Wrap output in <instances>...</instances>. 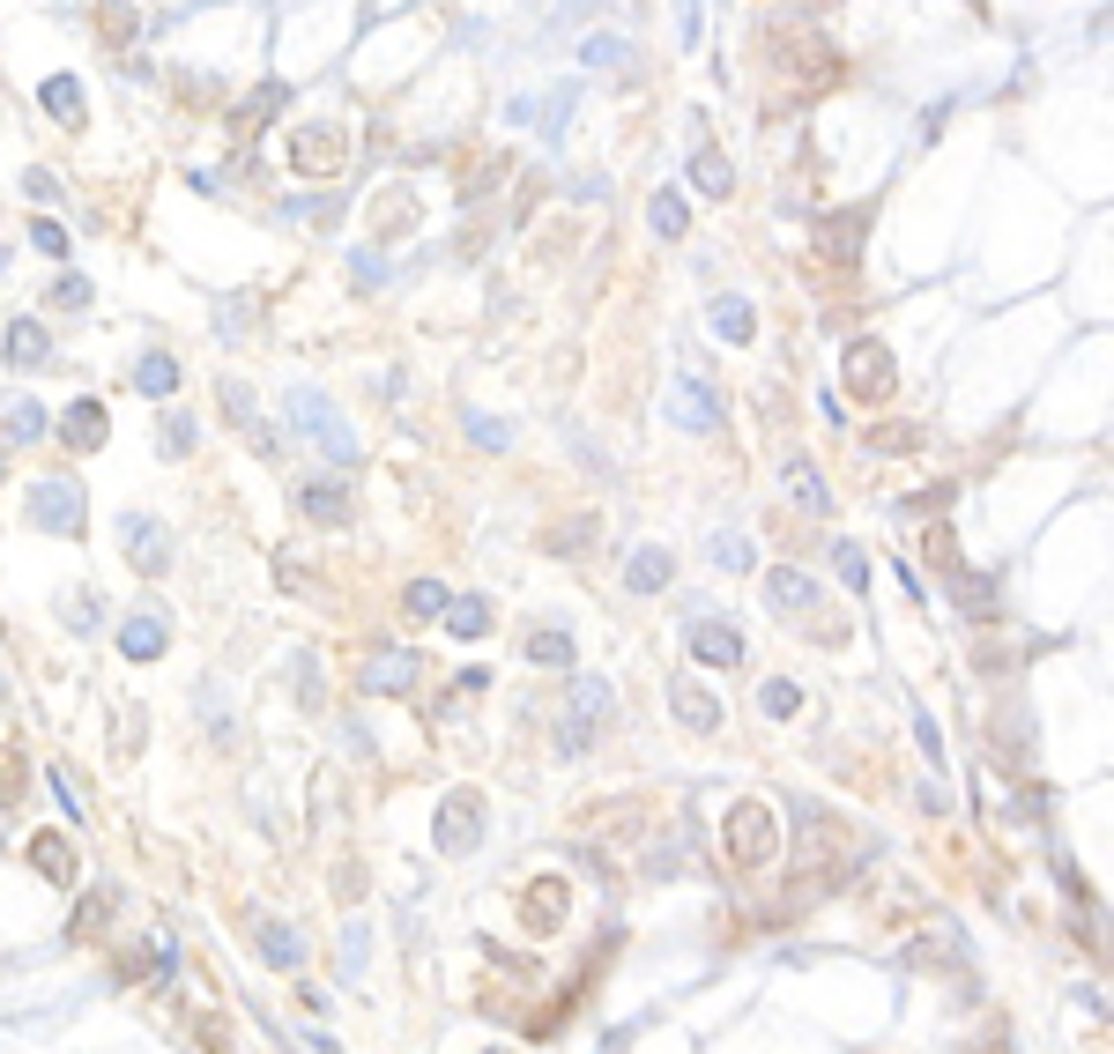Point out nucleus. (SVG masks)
I'll list each match as a JSON object with an SVG mask.
<instances>
[{"instance_id":"nucleus-34","label":"nucleus","mask_w":1114,"mask_h":1054,"mask_svg":"<svg viewBox=\"0 0 1114 1054\" xmlns=\"http://www.w3.org/2000/svg\"><path fill=\"white\" fill-rule=\"evenodd\" d=\"M52 313H90V275H60L52 283Z\"/></svg>"},{"instance_id":"nucleus-8","label":"nucleus","mask_w":1114,"mask_h":1054,"mask_svg":"<svg viewBox=\"0 0 1114 1054\" xmlns=\"http://www.w3.org/2000/svg\"><path fill=\"white\" fill-rule=\"evenodd\" d=\"M869 216H877V201H855V208H832V216L817 223V246L832 253V260H855V253H862V231H869Z\"/></svg>"},{"instance_id":"nucleus-19","label":"nucleus","mask_w":1114,"mask_h":1054,"mask_svg":"<svg viewBox=\"0 0 1114 1054\" xmlns=\"http://www.w3.org/2000/svg\"><path fill=\"white\" fill-rule=\"evenodd\" d=\"M45 431V409L30 401V393H16V401H0V446H30Z\"/></svg>"},{"instance_id":"nucleus-15","label":"nucleus","mask_w":1114,"mask_h":1054,"mask_svg":"<svg viewBox=\"0 0 1114 1054\" xmlns=\"http://www.w3.org/2000/svg\"><path fill=\"white\" fill-rule=\"evenodd\" d=\"M0 342H8V365H16V371H45L52 365V342H45V327H38V319H8V335H0Z\"/></svg>"},{"instance_id":"nucleus-33","label":"nucleus","mask_w":1114,"mask_h":1054,"mask_svg":"<svg viewBox=\"0 0 1114 1054\" xmlns=\"http://www.w3.org/2000/svg\"><path fill=\"white\" fill-rule=\"evenodd\" d=\"M194 446H201V423L186 417V409H172V417H164V453L178 461V453H194Z\"/></svg>"},{"instance_id":"nucleus-30","label":"nucleus","mask_w":1114,"mask_h":1054,"mask_svg":"<svg viewBox=\"0 0 1114 1054\" xmlns=\"http://www.w3.org/2000/svg\"><path fill=\"white\" fill-rule=\"evenodd\" d=\"M38 98H45V112H52V120H82V82H74V74H45V90H38Z\"/></svg>"},{"instance_id":"nucleus-36","label":"nucleus","mask_w":1114,"mask_h":1054,"mask_svg":"<svg viewBox=\"0 0 1114 1054\" xmlns=\"http://www.w3.org/2000/svg\"><path fill=\"white\" fill-rule=\"evenodd\" d=\"M624 52H632L624 38H602V30H594L587 45H580V60H587V68H624Z\"/></svg>"},{"instance_id":"nucleus-44","label":"nucleus","mask_w":1114,"mask_h":1054,"mask_svg":"<svg viewBox=\"0 0 1114 1054\" xmlns=\"http://www.w3.org/2000/svg\"><path fill=\"white\" fill-rule=\"evenodd\" d=\"M349 283H387V260H379V253H357V260H349Z\"/></svg>"},{"instance_id":"nucleus-4","label":"nucleus","mask_w":1114,"mask_h":1054,"mask_svg":"<svg viewBox=\"0 0 1114 1054\" xmlns=\"http://www.w3.org/2000/svg\"><path fill=\"white\" fill-rule=\"evenodd\" d=\"M30 528H45V535H82V483L74 475H45V483H30Z\"/></svg>"},{"instance_id":"nucleus-1","label":"nucleus","mask_w":1114,"mask_h":1054,"mask_svg":"<svg viewBox=\"0 0 1114 1054\" xmlns=\"http://www.w3.org/2000/svg\"><path fill=\"white\" fill-rule=\"evenodd\" d=\"M283 409H290V431L305 446H320L335 468H357V439H349V423L335 417V401H327L320 387H290V393H283Z\"/></svg>"},{"instance_id":"nucleus-9","label":"nucleus","mask_w":1114,"mask_h":1054,"mask_svg":"<svg viewBox=\"0 0 1114 1054\" xmlns=\"http://www.w3.org/2000/svg\"><path fill=\"white\" fill-rule=\"evenodd\" d=\"M750 646H743V632L736 624H714V616H692V662H706V668H736Z\"/></svg>"},{"instance_id":"nucleus-35","label":"nucleus","mask_w":1114,"mask_h":1054,"mask_svg":"<svg viewBox=\"0 0 1114 1054\" xmlns=\"http://www.w3.org/2000/svg\"><path fill=\"white\" fill-rule=\"evenodd\" d=\"M98 30L112 38V45H126V38H134V8H126V0H104V8H98Z\"/></svg>"},{"instance_id":"nucleus-13","label":"nucleus","mask_w":1114,"mask_h":1054,"mask_svg":"<svg viewBox=\"0 0 1114 1054\" xmlns=\"http://www.w3.org/2000/svg\"><path fill=\"white\" fill-rule=\"evenodd\" d=\"M357 676H365V690H409L417 684V646H387V654H371Z\"/></svg>"},{"instance_id":"nucleus-29","label":"nucleus","mask_w":1114,"mask_h":1054,"mask_svg":"<svg viewBox=\"0 0 1114 1054\" xmlns=\"http://www.w3.org/2000/svg\"><path fill=\"white\" fill-rule=\"evenodd\" d=\"M646 223H654L662 238H684V223H692V208H684V194H676V186H662V194L646 201Z\"/></svg>"},{"instance_id":"nucleus-40","label":"nucleus","mask_w":1114,"mask_h":1054,"mask_svg":"<svg viewBox=\"0 0 1114 1054\" xmlns=\"http://www.w3.org/2000/svg\"><path fill=\"white\" fill-rule=\"evenodd\" d=\"M959 610H973V616H989V610H995V594H989V580H981V572H973V580L959 572Z\"/></svg>"},{"instance_id":"nucleus-42","label":"nucleus","mask_w":1114,"mask_h":1054,"mask_svg":"<svg viewBox=\"0 0 1114 1054\" xmlns=\"http://www.w3.org/2000/svg\"><path fill=\"white\" fill-rule=\"evenodd\" d=\"M469 439H476V446H513V423H498V417H469Z\"/></svg>"},{"instance_id":"nucleus-2","label":"nucleus","mask_w":1114,"mask_h":1054,"mask_svg":"<svg viewBox=\"0 0 1114 1054\" xmlns=\"http://www.w3.org/2000/svg\"><path fill=\"white\" fill-rule=\"evenodd\" d=\"M773 68L788 74L795 90H832V82L847 74V60L825 45L817 30H773Z\"/></svg>"},{"instance_id":"nucleus-46","label":"nucleus","mask_w":1114,"mask_h":1054,"mask_svg":"<svg viewBox=\"0 0 1114 1054\" xmlns=\"http://www.w3.org/2000/svg\"><path fill=\"white\" fill-rule=\"evenodd\" d=\"M98 602H90V594H82V602H68V624H74V632H98Z\"/></svg>"},{"instance_id":"nucleus-11","label":"nucleus","mask_w":1114,"mask_h":1054,"mask_svg":"<svg viewBox=\"0 0 1114 1054\" xmlns=\"http://www.w3.org/2000/svg\"><path fill=\"white\" fill-rule=\"evenodd\" d=\"M120 528H126V557L142 564V572H164V564H172V542H164V528L149 513H126Z\"/></svg>"},{"instance_id":"nucleus-50","label":"nucleus","mask_w":1114,"mask_h":1054,"mask_svg":"<svg viewBox=\"0 0 1114 1054\" xmlns=\"http://www.w3.org/2000/svg\"><path fill=\"white\" fill-rule=\"evenodd\" d=\"M0 475H8V461H0Z\"/></svg>"},{"instance_id":"nucleus-48","label":"nucleus","mask_w":1114,"mask_h":1054,"mask_svg":"<svg viewBox=\"0 0 1114 1054\" xmlns=\"http://www.w3.org/2000/svg\"><path fill=\"white\" fill-rule=\"evenodd\" d=\"M803 8H832V0H803Z\"/></svg>"},{"instance_id":"nucleus-39","label":"nucleus","mask_w":1114,"mask_h":1054,"mask_svg":"<svg viewBox=\"0 0 1114 1054\" xmlns=\"http://www.w3.org/2000/svg\"><path fill=\"white\" fill-rule=\"evenodd\" d=\"M409 616H446V587H439V580H417V587H409Z\"/></svg>"},{"instance_id":"nucleus-49","label":"nucleus","mask_w":1114,"mask_h":1054,"mask_svg":"<svg viewBox=\"0 0 1114 1054\" xmlns=\"http://www.w3.org/2000/svg\"><path fill=\"white\" fill-rule=\"evenodd\" d=\"M0 268H8V253H0Z\"/></svg>"},{"instance_id":"nucleus-43","label":"nucleus","mask_w":1114,"mask_h":1054,"mask_svg":"<svg viewBox=\"0 0 1114 1054\" xmlns=\"http://www.w3.org/2000/svg\"><path fill=\"white\" fill-rule=\"evenodd\" d=\"M877 446H885V453H907V446H921V431H914V423H885Z\"/></svg>"},{"instance_id":"nucleus-21","label":"nucleus","mask_w":1114,"mask_h":1054,"mask_svg":"<svg viewBox=\"0 0 1114 1054\" xmlns=\"http://www.w3.org/2000/svg\"><path fill=\"white\" fill-rule=\"evenodd\" d=\"M134 387H142L149 401H164V393L178 387V357H172V349H149L142 365H134Z\"/></svg>"},{"instance_id":"nucleus-24","label":"nucleus","mask_w":1114,"mask_h":1054,"mask_svg":"<svg viewBox=\"0 0 1114 1054\" xmlns=\"http://www.w3.org/2000/svg\"><path fill=\"white\" fill-rule=\"evenodd\" d=\"M446 632H453V638H483V632H491V602H483V594L446 602Z\"/></svg>"},{"instance_id":"nucleus-47","label":"nucleus","mask_w":1114,"mask_h":1054,"mask_svg":"<svg viewBox=\"0 0 1114 1054\" xmlns=\"http://www.w3.org/2000/svg\"><path fill=\"white\" fill-rule=\"evenodd\" d=\"M565 112H572V90H558V98H550V120H543V126H550V142L565 134Z\"/></svg>"},{"instance_id":"nucleus-31","label":"nucleus","mask_w":1114,"mask_h":1054,"mask_svg":"<svg viewBox=\"0 0 1114 1054\" xmlns=\"http://www.w3.org/2000/svg\"><path fill=\"white\" fill-rule=\"evenodd\" d=\"M706 557H714L720 572H750V542H743V535H728V528H720V535H706Z\"/></svg>"},{"instance_id":"nucleus-26","label":"nucleus","mask_w":1114,"mask_h":1054,"mask_svg":"<svg viewBox=\"0 0 1114 1054\" xmlns=\"http://www.w3.org/2000/svg\"><path fill=\"white\" fill-rule=\"evenodd\" d=\"M766 602H773L780 616H803L817 594H810V580H803V572H773V580H766Z\"/></svg>"},{"instance_id":"nucleus-41","label":"nucleus","mask_w":1114,"mask_h":1054,"mask_svg":"<svg viewBox=\"0 0 1114 1054\" xmlns=\"http://www.w3.org/2000/svg\"><path fill=\"white\" fill-rule=\"evenodd\" d=\"M30 246H38V253H52V260H60V253H68V231H60V223H52V216H38V223H30Z\"/></svg>"},{"instance_id":"nucleus-38","label":"nucleus","mask_w":1114,"mask_h":1054,"mask_svg":"<svg viewBox=\"0 0 1114 1054\" xmlns=\"http://www.w3.org/2000/svg\"><path fill=\"white\" fill-rule=\"evenodd\" d=\"M758 706H766L773 720H788V713H803V690H795V684H766V690H758Z\"/></svg>"},{"instance_id":"nucleus-10","label":"nucleus","mask_w":1114,"mask_h":1054,"mask_svg":"<svg viewBox=\"0 0 1114 1054\" xmlns=\"http://www.w3.org/2000/svg\"><path fill=\"white\" fill-rule=\"evenodd\" d=\"M164 646H172V624H164V610H134V616L120 624V654H126V662H156Z\"/></svg>"},{"instance_id":"nucleus-20","label":"nucleus","mask_w":1114,"mask_h":1054,"mask_svg":"<svg viewBox=\"0 0 1114 1054\" xmlns=\"http://www.w3.org/2000/svg\"><path fill=\"white\" fill-rule=\"evenodd\" d=\"M469 817H476V795H446V809H439V847H446V855H469V847H476Z\"/></svg>"},{"instance_id":"nucleus-37","label":"nucleus","mask_w":1114,"mask_h":1054,"mask_svg":"<svg viewBox=\"0 0 1114 1054\" xmlns=\"http://www.w3.org/2000/svg\"><path fill=\"white\" fill-rule=\"evenodd\" d=\"M832 564H840V580H847V587H855V594L869 587V557H862V550H855V542H832Z\"/></svg>"},{"instance_id":"nucleus-16","label":"nucleus","mask_w":1114,"mask_h":1054,"mask_svg":"<svg viewBox=\"0 0 1114 1054\" xmlns=\"http://www.w3.org/2000/svg\"><path fill=\"white\" fill-rule=\"evenodd\" d=\"M668 706H676V720H684V728H698V736H714V728H720V706L692 684V676H676V684H668Z\"/></svg>"},{"instance_id":"nucleus-23","label":"nucleus","mask_w":1114,"mask_h":1054,"mask_svg":"<svg viewBox=\"0 0 1114 1054\" xmlns=\"http://www.w3.org/2000/svg\"><path fill=\"white\" fill-rule=\"evenodd\" d=\"M766 855H773L766 809H736V861H766Z\"/></svg>"},{"instance_id":"nucleus-25","label":"nucleus","mask_w":1114,"mask_h":1054,"mask_svg":"<svg viewBox=\"0 0 1114 1054\" xmlns=\"http://www.w3.org/2000/svg\"><path fill=\"white\" fill-rule=\"evenodd\" d=\"M780 483H788V498L803 505V513H825V505H832V498H825V483H817V468H810V461H788V468H780Z\"/></svg>"},{"instance_id":"nucleus-45","label":"nucleus","mask_w":1114,"mask_h":1054,"mask_svg":"<svg viewBox=\"0 0 1114 1054\" xmlns=\"http://www.w3.org/2000/svg\"><path fill=\"white\" fill-rule=\"evenodd\" d=\"M223 401H231V417H238V423H253V393H246V379H223Z\"/></svg>"},{"instance_id":"nucleus-22","label":"nucleus","mask_w":1114,"mask_h":1054,"mask_svg":"<svg viewBox=\"0 0 1114 1054\" xmlns=\"http://www.w3.org/2000/svg\"><path fill=\"white\" fill-rule=\"evenodd\" d=\"M692 186H698V194H714V201H728L736 172H728V156H720V149H706V142H698V156H692Z\"/></svg>"},{"instance_id":"nucleus-27","label":"nucleus","mask_w":1114,"mask_h":1054,"mask_svg":"<svg viewBox=\"0 0 1114 1054\" xmlns=\"http://www.w3.org/2000/svg\"><path fill=\"white\" fill-rule=\"evenodd\" d=\"M528 662L572 668V632H565V624H543V632H528Z\"/></svg>"},{"instance_id":"nucleus-7","label":"nucleus","mask_w":1114,"mask_h":1054,"mask_svg":"<svg viewBox=\"0 0 1114 1054\" xmlns=\"http://www.w3.org/2000/svg\"><path fill=\"white\" fill-rule=\"evenodd\" d=\"M840 371H847V393H855V401H885L891 379H899L885 342H847V365Z\"/></svg>"},{"instance_id":"nucleus-12","label":"nucleus","mask_w":1114,"mask_h":1054,"mask_svg":"<svg viewBox=\"0 0 1114 1054\" xmlns=\"http://www.w3.org/2000/svg\"><path fill=\"white\" fill-rule=\"evenodd\" d=\"M668 580H676V557H668L662 542H640L632 564H624V587H632V594H662Z\"/></svg>"},{"instance_id":"nucleus-3","label":"nucleus","mask_w":1114,"mask_h":1054,"mask_svg":"<svg viewBox=\"0 0 1114 1054\" xmlns=\"http://www.w3.org/2000/svg\"><path fill=\"white\" fill-rule=\"evenodd\" d=\"M343 164H349V134L335 120L297 126V142H290V172L297 178H343Z\"/></svg>"},{"instance_id":"nucleus-32","label":"nucleus","mask_w":1114,"mask_h":1054,"mask_svg":"<svg viewBox=\"0 0 1114 1054\" xmlns=\"http://www.w3.org/2000/svg\"><path fill=\"white\" fill-rule=\"evenodd\" d=\"M283 98H290L283 82H268V90H253V98L238 104V120H231V126H260V120H275V104H283Z\"/></svg>"},{"instance_id":"nucleus-17","label":"nucleus","mask_w":1114,"mask_h":1054,"mask_svg":"<svg viewBox=\"0 0 1114 1054\" xmlns=\"http://www.w3.org/2000/svg\"><path fill=\"white\" fill-rule=\"evenodd\" d=\"M104 431H112V423H104V409H98V401H74L68 417H60V439H68L74 453H98V446H104Z\"/></svg>"},{"instance_id":"nucleus-5","label":"nucleus","mask_w":1114,"mask_h":1054,"mask_svg":"<svg viewBox=\"0 0 1114 1054\" xmlns=\"http://www.w3.org/2000/svg\"><path fill=\"white\" fill-rule=\"evenodd\" d=\"M610 706H617L610 676H572V720L558 728V750L580 758V750H587V728H594V720H610Z\"/></svg>"},{"instance_id":"nucleus-28","label":"nucleus","mask_w":1114,"mask_h":1054,"mask_svg":"<svg viewBox=\"0 0 1114 1054\" xmlns=\"http://www.w3.org/2000/svg\"><path fill=\"white\" fill-rule=\"evenodd\" d=\"M714 335H728V342H750V335H758L750 297H720V305H714Z\"/></svg>"},{"instance_id":"nucleus-6","label":"nucleus","mask_w":1114,"mask_h":1054,"mask_svg":"<svg viewBox=\"0 0 1114 1054\" xmlns=\"http://www.w3.org/2000/svg\"><path fill=\"white\" fill-rule=\"evenodd\" d=\"M668 417L684 423V431H720V393L698 379V365H684L668 379Z\"/></svg>"},{"instance_id":"nucleus-18","label":"nucleus","mask_w":1114,"mask_h":1054,"mask_svg":"<svg viewBox=\"0 0 1114 1054\" xmlns=\"http://www.w3.org/2000/svg\"><path fill=\"white\" fill-rule=\"evenodd\" d=\"M253 935H260V958H268L275 973H297V958H305V943H297V929H283V921H253Z\"/></svg>"},{"instance_id":"nucleus-14","label":"nucleus","mask_w":1114,"mask_h":1054,"mask_svg":"<svg viewBox=\"0 0 1114 1054\" xmlns=\"http://www.w3.org/2000/svg\"><path fill=\"white\" fill-rule=\"evenodd\" d=\"M297 505H305V520H320V528H349V520H357V498H349L343 483H305Z\"/></svg>"}]
</instances>
